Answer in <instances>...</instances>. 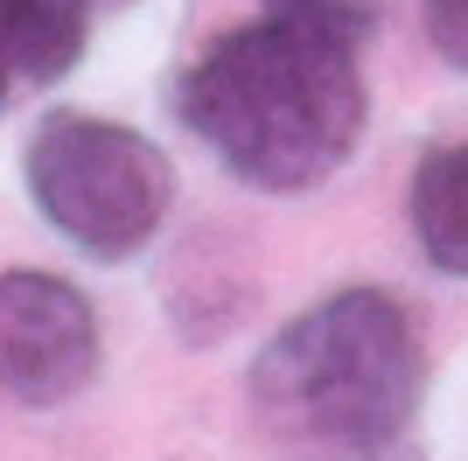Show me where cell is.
Listing matches in <instances>:
<instances>
[{"label": "cell", "instance_id": "3", "mask_svg": "<svg viewBox=\"0 0 468 461\" xmlns=\"http://www.w3.org/2000/svg\"><path fill=\"white\" fill-rule=\"evenodd\" d=\"M28 203L91 266H126L176 210V161L140 126L98 113H49L21 147Z\"/></svg>", "mask_w": 468, "mask_h": 461}, {"label": "cell", "instance_id": "8", "mask_svg": "<svg viewBox=\"0 0 468 461\" xmlns=\"http://www.w3.org/2000/svg\"><path fill=\"white\" fill-rule=\"evenodd\" d=\"M420 21H427L433 57L468 70V0H420Z\"/></svg>", "mask_w": 468, "mask_h": 461}, {"label": "cell", "instance_id": "7", "mask_svg": "<svg viewBox=\"0 0 468 461\" xmlns=\"http://www.w3.org/2000/svg\"><path fill=\"white\" fill-rule=\"evenodd\" d=\"M259 15L314 28V36L350 42V49H364V42L378 36V0H259Z\"/></svg>", "mask_w": 468, "mask_h": 461}, {"label": "cell", "instance_id": "6", "mask_svg": "<svg viewBox=\"0 0 468 461\" xmlns=\"http://www.w3.org/2000/svg\"><path fill=\"white\" fill-rule=\"evenodd\" d=\"M406 217H412V245L433 273L468 280V134L441 140L420 154L406 189Z\"/></svg>", "mask_w": 468, "mask_h": 461}, {"label": "cell", "instance_id": "2", "mask_svg": "<svg viewBox=\"0 0 468 461\" xmlns=\"http://www.w3.org/2000/svg\"><path fill=\"white\" fill-rule=\"evenodd\" d=\"M427 391L420 328L385 287H335L259 343L252 426L287 461H385Z\"/></svg>", "mask_w": 468, "mask_h": 461}, {"label": "cell", "instance_id": "1", "mask_svg": "<svg viewBox=\"0 0 468 461\" xmlns=\"http://www.w3.org/2000/svg\"><path fill=\"white\" fill-rule=\"evenodd\" d=\"M364 49L259 15L182 63L176 119L252 196H308L356 154L371 126Z\"/></svg>", "mask_w": 468, "mask_h": 461}, {"label": "cell", "instance_id": "4", "mask_svg": "<svg viewBox=\"0 0 468 461\" xmlns=\"http://www.w3.org/2000/svg\"><path fill=\"white\" fill-rule=\"evenodd\" d=\"M105 328L63 273L7 266L0 273V378L7 405L21 413H57L98 378Z\"/></svg>", "mask_w": 468, "mask_h": 461}, {"label": "cell", "instance_id": "5", "mask_svg": "<svg viewBox=\"0 0 468 461\" xmlns=\"http://www.w3.org/2000/svg\"><path fill=\"white\" fill-rule=\"evenodd\" d=\"M84 42H91V0H0L7 98L63 84L84 63Z\"/></svg>", "mask_w": 468, "mask_h": 461}]
</instances>
